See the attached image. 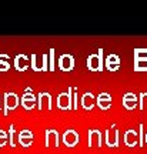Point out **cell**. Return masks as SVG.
<instances>
[{
    "label": "cell",
    "mask_w": 147,
    "mask_h": 154,
    "mask_svg": "<svg viewBox=\"0 0 147 154\" xmlns=\"http://www.w3.org/2000/svg\"><path fill=\"white\" fill-rule=\"evenodd\" d=\"M79 140H80V136H79V133H77L76 130H73V128L66 130L64 134H63V138H61L63 144L67 146V147H70V149L74 147V146H77Z\"/></svg>",
    "instance_id": "6da1fadb"
},
{
    "label": "cell",
    "mask_w": 147,
    "mask_h": 154,
    "mask_svg": "<svg viewBox=\"0 0 147 154\" xmlns=\"http://www.w3.org/2000/svg\"><path fill=\"white\" fill-rule=\"evenodd\" d=\"M19 106V97L14 93H6L5 94V114L7 116L9 111L16 110Z\"/></svg>",
    "instance_id": "7a4b0ae2"
},
{
    "label": "cell",
    "mask_w": 147,
    "mask_h": 154,
    "mask_svg": "<svg viewBox=\"0 0 147 154\" xmlns=\"http://www.w3.org/2000/svg\"><path fill=\"white\" fill-rule=\"evenodd\" d=\"M87 144L89 147H102L103 146V141H102V138H103V134L100 130H89V134H87Z\"/></svg>",
    "instance_id": "3957f363"
},
{
    "label": "cell",
    "mask_w": 147,
    "mask_h": 154,
    "mask_svg": "<svg viewBox=\"0 0 147 154\" xmlns=\"http://www.w3.org/2000/svg\"><path fill=\"white\" fill-rule=\"evenodd\" d=\"M57 107L60 110H71L73 109V101H71V94L69 93H60L57 97Z\"/></svg>",
    "instance_id": "277c9868"
},
{
    "label": "cell",
    "mask_w": 147,
    "mask_h": 154,
    "mask_svg": "<svg viewBox=\"0 0 147 154\" xmlns=\"http://www.w3.org/2000/svg\"><path fill=\"white\" fill-rule=\"evenodd\" d=\"M104 140L109 147H119V130L113 128V130H106L104 133Z\"/></svg>",
    "instance_id": "5b68a950"
},
{
    "label": "cell",
    "mask_w": 147,
    "mask_h": 154,
    "mask_svg": "<svg viewBox=\"0 0 147 154\" xmlns=\"http://www.w3.org/2000/svg\"><path fill=\"white\" fill-rule=\"evenodd\" d=\"M17 141L20 143L22 147H30L33 144V133L27 128H24L22 131L19 133V136H17Z\"/></svg>",
    "instance_id": "8992f818"
},
{
    "label": "cell",
    "mask_w": 147,
    "mask_h": 154,
    "mask_svg": "<svg viewBox=\"0 0 147 154\" xmlns=\"http://www.w3.org/2000/svg\"><path fill=\"white\" fill-rule=\"evenodd\" d=\"M37 107L39 110H52V96L49 93H40L37 100Z\"/></svg>",
    "instance_id": "52a82bcc"
},
{
    "label": "cell",
    "mask_w": 147,
    "mask_h": 154,
    "mask_svg": "<svg viewBox=\"0 0 147 154\" xmlns=\"http://www.w3.org/2000/svg\"><path fill=\"white\" fill-rule=\"evenodd\" d=\"M46 147H50L52 143L55 141V147H59L60 140H59V133L53 130V128H47L46 130Z\"/></svg>",
    "instance_id": "ba28073f"
},
{
    "label": "cell",
    "mask_w": 147,
    "mask_h": 154,
    "mask_svg": "<svg viewBox=\"0 0 147 154\" xmlns=\"http://www.w3.org/2000/svg\"><path fill=\"white\" fill-rule=\"evenodd\" d=\"M124 143L127 147H134L139 144V133L134 130H127L124 133Z\"/></svg>",
    "instance_id": "9c48e42d"
},
{
    "label": "cell",
    "mask_w": 147,
    "mask_h": 154,
    "mask_svg": "<svg viewBox=\"0 0 147 154\" xmlns=\"http://www.w3.org/2000/svg\"><path fill=\"white\" fill-rule=\"evenodd\" d=\"M22 106H23V109H26V110L36 109V97H34V94H32V93L24 94L22 97Z\"/></svg>",
    "instance_id": "30bf717a"
},
{
    "label": "cell",
    "mask_w": 147,
    "mask_h": 154,
    "mask_svg": "<svg viewBox=\"0 0 147 154\" xmlns=\"http://www.w3.org/2000/svg\"><path fill=\"white\" fill-rule=\"evenodd\" d=\"M82 107L84 110H92L94 107V96L92 93H86L83 94L82 97Z\"/></svg>",
    "instance_id": "8fae6325"
},
{
    "label": "cell",
    "mask_w": 147,
    "mask_h": 154,
    "mask_svg": "<svg viewBox=\"0 0 147 154\" xmlns=\"http://www.w3.org/2000/svg\"><path fill=\"white\" fill-rule=\"evenodd\" d=\"M87 66L90 67L92 70H102V57H100V60H99V57L92 56L87 63Z\"/></svg>",
    "instance_id": "7c38bea8"
},
{
    "label": "cell",
    "mask_w": 147,
    "mask_h": 154,
    "mask_svg": "<svg viewBox=\"0 0 147 154\" xmlns=\"http://www.w3.org/2000/svg\"><path fill=\"white\" fill-rule=\"evenodd\" d=\"M60 67L63 69V70H70L71 67H73V60H71L70 56H63L61 57V60H60Z\"/></svg>",
    "instance_id": "4fadbf2b"
},
{
    "label": "cell",
    "mask_w": 147,
    "mask_h": 154,
    "mask_svg": "<svg viewBox=\"0 0 147 154\" xmlns=\"http://www.w3.org/2000/svg\"><path fill=\"white\" fill-rule=\"evenodd\" d=\"M97 106L100 110H109L111 107V100H97Z\"/></svg>",
    "instance_id": "5bb4252c"
},
{
    "label": "cell",
    "mask_w": 147,
    "mask_h": 154,
    "mask_svg": "<svg viewBox=\"0 0 147 154\" xmlns=\"http://www.w3.org/2000/svg\"><path fill=\"white\" fill-rule=\"evenodd\" d=\"M123 106L126 110H134L137 107V101L136 100H123Z\"/></svg>",
    "instance_id": "9a60e30c"
},
{
    "label": "cell",
    "mask_w": 147,
    "mask_h": 154,
    "mask_svg": "<svg viewBox=\"0 0 147 154\" xmlns=\"http://www.w3.org/2000/svg\"><path fill=\"white\" fill-rule=\"evenodd\" d=\"M14 134H16L14 126H10V128H9V143H10L11 147H14V146H16V141H14Z\"/></svg>",
    "instance_id": "2e32d148"
},
{
    "label": "cell",
    "mask_w": 147,
    "mask_h": 154,
    "mask_svg": "<svg viewBox=\"0 0 147 154\" xmlns=\"http://www.w3.org/2000/svg\"><path fill=\"white\" fill-rule=\"evenodd\" d=\"M139 146L140 147L144 146V126L143 124L139 126Z\"/></svg>",
    "instance_id": "e0dca14e"
},
{
    "label": "cell",
    "mask_w": 147,
    "mask_h": 154,
    "mask_svg": "<svg viewBox=\"0 0 147 154\" xmlns=\"http://www.w3.org/2000/svg\"><path fill=\"white\" fill-rule=\"evenodd\" d=\"M7 133L5 131V130H0V147H5L6 144H7V141H9V140H7Z\"/></svg>",
    "instance_id": "ac0fdd59"
},
{
    "label": "cell",
    "mask_w": 147,
    "mask_h": 154,
    "mask_svg": "<svg viewBox=\"0 0 147 154\" xmlns=\"http://www.w3.org/2000/svg\"><path fill=\"white\" fill-rule=\"evenodd\" d=\"M140 110H144L147 107V93H142L140 94Z\"/></svg>",
    "instance_id": "d6986e66"
},
{
    "label": "cell",
    "mask_w": 147,
    "mask_h": 154,
    "mask_svg": "<svg viewBox=\"0 0 147 154\" xmlns=\"http://www.w3.org/2000/svg\"><path fill=\"white\" fill-rule=\"evenodd\" d=\"M136 69L137 70H147V60H139L136 63Z\"/></svg>",
    "instance_id": "ffe728a7"
},
{
    "label": "cell",
    "mask_w": 147,
    "mask_h": 154,
    "mask_svg": "<svg viewBox=\"0 0 147 154\" xmlns=\"http://www.w3.org/2000/svg\"><path fill=\"white\" fill-rule=\"evenodd\" d=\"M123 100H136L137 101V97H136V94H133V93H127L123 97Z\"/></svg>",
    "instance_id": "44dd1931"
},
{
    "label": "cell",
    "mask_w": 147,
    "mask_h": 154,
    "mask_svg": "<svg viewBox=\"0 0 147 154\" xmlns=\"http://www.w3.org/2000/svg\"><path fill=\"white\" fill-rule=\"evenodd\" d=\"M97 100H111V96L107 93H102L100 96H99V99Z\"/></svg>",
    "instance_id": "7402d4cb"
},
{
    "label": "cell",
    "mask_w": 147,
    "mask_h": 154,
    "mask_svg": "<svg viewBox=\"0 0 147 154\" xmlns=\"http://www.w3.org/2000/svg\"><path fill=\"white\" fill-rule=\"evenodd\" d=\"M137 57H147V51H137Z\"/></svg>",
    "instance_id": "603a6c76"
},
{
    "label": "cell",
    "mask_w": 147,
    "mask_h": 154,
    "mask_svg": "<svg viewBox=\"0 0 147 154\" xmlns=\"http://www.w3.org/2000/svg\"><path fill=\"white\" fill-rule=\"evenodd\" d=\"M146 143H147V137H146Z\"/></svg>",
    "instance_id": "cb8c5ba5"
},
{
    "label": "cell",
    "mask_w": 147,
    "mask_h": 154,
    "mask_svg": "<svg viewBox=\"0 0 147 154\" xmlns=\"http://www.w3.org/2000/svg\"><path fill=\"white\" fill-rule=\"evenodd\" d=\"M146 137H147V133H146Z\"/></svg>",
    "instance_id": "d4e9b609"
},
{
    "label": "cell",
    "mask_w": 147,
    "mask_h": 154,
    "mask_svg": "<svg viewBox=\"0 0 147 154\" xmlns=\"http://www.w3.org/2000/svg\"><path fill=\"white\" fill-rule=\"evenodd\" d=\"M0 107H2V106H0Z\"/></svg>",
    "instance_id": "484cf974"
}]
</instances>
